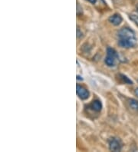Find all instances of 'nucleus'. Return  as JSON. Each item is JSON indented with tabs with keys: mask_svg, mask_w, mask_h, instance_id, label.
<instances>
[{
	"mask_svg": "<svg viewBox=\"0 0 138 152\" xmlns=\"http://www.w3.org/2000/svg\"><path fill=\"white\" fill-rule=\"evenodd\" d=\"M118 45L122 48H132L136 45L137 39L134 32L129 28H123L118 32Z\"/></svg>",
	"mask_w": 138,
	"mask_h": 152,
	"instance_id": "nucleus-1",
	"label": "nucleus"
},
{
	"mask_svg": "<svg viewBox=\"0 0 138 152\" xmlns=\"http://www.w3.org/2000/svg\"><path fill=\"white\" fill-rule=\"evenodd\" d=\"M118 58L117 52L112 48H107V57L105 58V64L109 67H114L116 65V61Z\"/></svg>",
	"mask_w": 138,
	"mask_h": 152,
	"instance_id": "nucleus-2",
	"label": "nucleus"
},
{
	"mask_svg": "<svg viewBox=\"0 0 138 152\" xmlns=\"http://www.w3.org/2000/svg\"><path fill=\"white\" fill-rule=\"evenodd\" d=\"M109 148L112 151H120L122 149L121 141L118 138H111L109 141Z\"/></svg>",
	"mask_w": 138,
	"mask_h": 152,
	"instance_id": "nucleus-3",
	"label": "nucleus"
},
{
	"mask_svg": "<svg viewBox=\"0 0 138 152\" xmlns=\"http://www.w3.org/2000/svg\"><path fill=\"white\" fill-rule=\"evenodd\" d=\"M76 91H77V95L79 96L80 98L85 100L89 97V92L87 90L86 88H85L82 86H77V89H76Z\"/></svg>",
	"mask_w": 138,
	"mask_h": 152,
	"instance_id": "nucleus-4",
	"label": "nucleus"
},
{
	"mask_svg": "<svg viewBox=\"0 0 138 152\" xmlns=\"http://www.w3.org/2000/svg\"><path fill=\"white\" fill-rule=\"evenodd\" d=\"M109 22L114 26H119L122 22V18L118 14H114L109 18Z\"/></svg>",
	"mask_w": 138,
	"mask_h": 152,
	"instance_id": "nucleus-5",
	"label": "nucleus"
},
{
	"mask_svg": "<svg viewBox=\"0 0 138 152\" xmlns=\"http://www.w3.org/2000/svg\"><path fill=\"white\" fill-rule=\"evenodd\" d=\"M91 108L94 110V111L98 112V111H101V108H102V104H101V102H100V101L94 100L92 102L91 104Z\"/></svg>",
	"mask_w": 138,
	"mask_h": 152,
	"instance_id": "nucleus-6",
	"label": "nucleus"
},
{
	"mask_svg": "<svg viewBox=\"0 0 138 152\" xmlns=\"http://www.w3.org/2000/svg\"><path fill=\"white\" fill-rule=\"evenodd\" d=\"M128 104L131 109L138 111V101L135 100V99H130L128 101Z\"/></svg>",
	"mask_w": 138,
	"mask_h": 152,
	"instance_id": "nucleus-7",
	"label": "nucleus"
},
{
	"mask_svg": "<svg viewBox=\"0 0 138 152\" xmlns=\"http://www.w3.org/2000/svg\"><path fill=\"white\" fill-rule=\"evenodd\" d=\"M119 78L122 81V82H123L124 84H128V85H132L133 82L129 78H127V76L124 75L120 74L119 75Z\"/></svg>",
	"mask_w": 138,
	"mask_h": 152,
	"instance_id": "nucleus-8",
	"label": "nucleus"
},
{
	"mask_svg": "<svg viewBox=\"0 0 138 152\" xmlns=\"http://www.w3.org/2000/svg\"><path fill=\"white\" fill-rule=\"evenodd\" d=\"M130 19L134 21L138 26V15H130Z\"/></svg>",
	"mask_w": 138,
	"mask_h": 152,
	"instance_id": "nucleus-9",
	"label": "nucleus"
},
{
	"mask_svg": "<svg viewBox=\"0 0 138 152\" xmlns=\"http://www.w3.org/2000/svg\"><path fill=\"white\" fill-rule=\"evenodd\" d=\"M87 1L91 4H95L96 2H97V0H87Z\"/></svg>",
	"mask_w": 138,
	"mask_h": 152,
	"instance_id": "nucleus-10",
	"label": "nucleus"
},
{
	"mask_svg": "<svg viewBox=\"0 0 138 152\" xmlns=\"http://www.w3.org/2000/svg\"><path fill=\"white\" fill-rule=\"evenodd\" d=\"M135 94H136L137 96L138 97V88L136 89V90H135Z\"/></svg>",
	"mask_w": 138,
	"mask_h": 152,
	"instance_id": "nucleus-11",
	"label": "nucleus"
},
{
	"mask_svg": "<svg viewBox=\"0 0 138 152\" xmlns=\"http://www.w3.org/2000/svg\"><path fill=\"white\" fill-rule=\"evenodd\" d=\"M137 13H138V7H137Z\"/></svg>",
	"mask_w": 138,
	"mask_h": 152,
	"instance_id": "nucleus-12",
	"label": "nucleus"
}]
</instances>
